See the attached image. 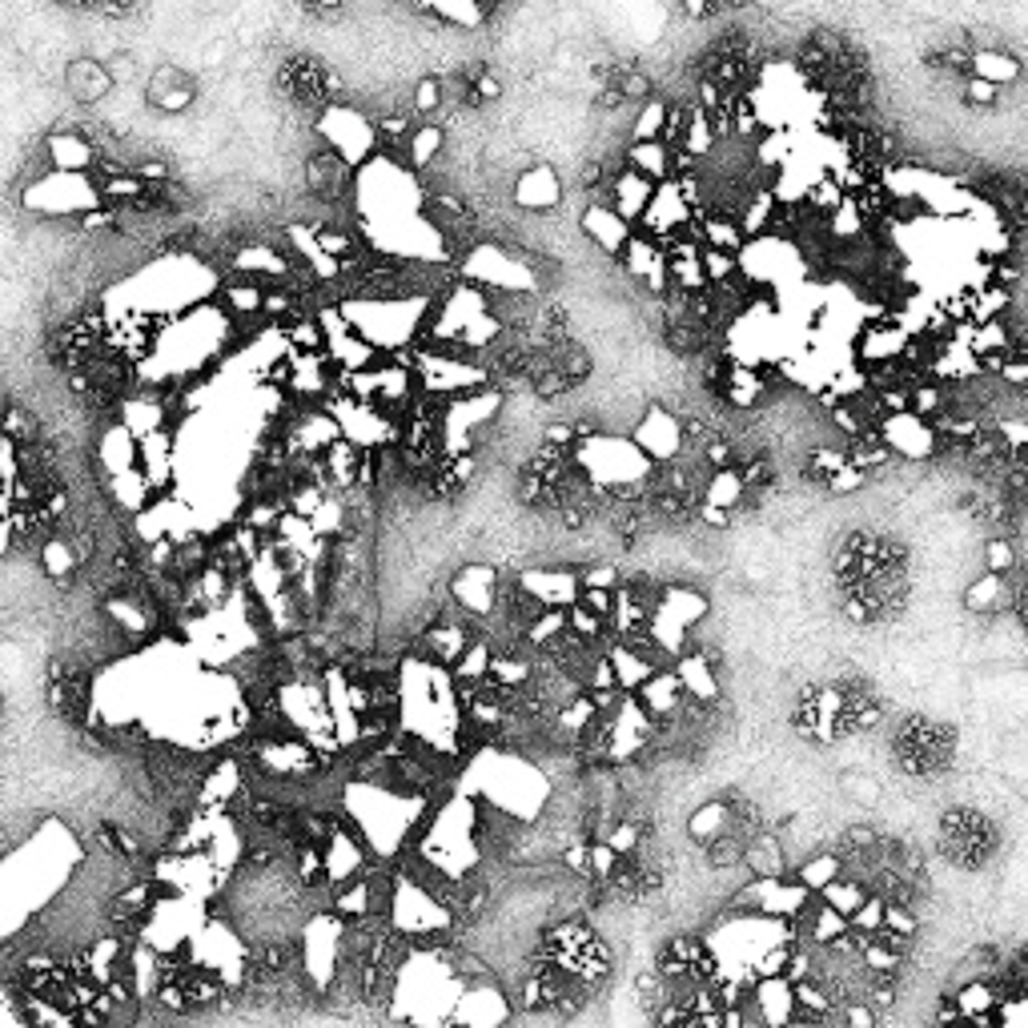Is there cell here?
I'll use <instances>...</instances> for the list:
<instances>
[{"label":"cell","instance_id":"obj_1","mask_svg":"<svg viewBox=\"0 0 1028 1028\" xmlns=\"http://www.w3.org/2000/svg\"><path fill=\"white\" fill-rule=\"evenodd\" d=\"M940 848L952 864L980 868L996 852V828L972 808H952L940 824Z\"/></svg>","mask_w":1028,"mask_h":1028},{"label":"cell","instance_id":"obj_2","mask_svg":"<svg viewBox=\"0 0 1028 1028\" xmlns=\"http://www.w3.org/2000/svg\"><path fill=\"white\" fill-rule=\"evenodd\" d=\"M498 591H502L498 571H494V567H482V563L462 567V571L450 579V599H454L462 611H470L474 619H486V615L498 611Z\"/></svg>","mask_w":1028,"mask_h":1028},{"label":"cell","instance_id":"obj_3","mask_svg":"<svg viewBox=\"0 0 1028 1028\" xmlns=\"http://www.w3.org/2000/svg\"><path fill=\"white\" fill-rule=\"evenodd\" d=\"M635 446H639V454L651 458V462H671V458L683 450V422L655 406V410L643 418V426L635 430Z\"/></svg>","mask_w":1028,"mask_h":1028},{"label":"cell","instance_id":"obj_4","mask_svg":"<svg viewBox=\"0 0 1028 1028\" xmlns=\"http://www.w3.org/2000/svg\"><path fill=\"white\" fill-rule=\"evenodd\" d=\"M519 587L527 595H535L543 607H559V611H571L583 595V579L579 571H523L519 575Z\"/></svg>","mask_w":1028,"mask_h":1028},{"label":"cell","instance_id":"obj_5","mask_svg":"<svg viewBox=\"0 0 1028 1028\" xmlns=\"http://www.w3.org/2000/svg\"><path fill=\"white\" fill-rule=\"evenodd\" d=\"M306 185L314 197L322 201H342L350 189H354V169L334 153V149H318L310 161H306Z\"/></svg>","mask_w":1028,"mask_h":1028},{"label":"cell","instance_id":"obj_6","mask_svg":"<svg viewBox=\"0 0 1028 1028\" xmlns=\"http://www.w3.org/2000/svg\"><path fill=\"white\" fill-rule=\"evenodd\" d=\"M97 470L105 478L141 470V438H133L121 422H109L101 430V438H97Z\"/></svg>","mask_w":1028,"mask_h":1028},{"label":"cell","instance_id":"obj_7","mask_svg":"<svg viewBox=\"0 0 1028 1028\" xmlns=\"http://www.w3.org/2000/svg\"><path fill=\"white\" fill-rule=\"evenodd\" d=\"M514 201L523 209H555L563 201V185H559V173L551 165H531L519 173L514 181Z\"/></svg>","mask_w":1028,"mask_h":1028},{"label":"cell","instance_id":"obj_8","mask_svg":"<svg viewBox=\"0 0 1028 1028\" xmlns=\"http://www.w3.org/2000/svg\"><path fill=\"white\" fill-rule=\"evenodd\" d=\"M743 868L751 872V880H784V876H792L788 852H784L780 836H771V832H759V836L747 844Z\"/></svg>","mask_w":1028,"mask_h":1028},{"label":"cell","instance_id":"obj_9","mask_svg":"<svg viewBox=\"0 0 1028 1028\" xmlns=\"http://www.w3.org/2000/svg\"><path fill=\"white\" fill-rule=\"evenodd\" d=\"M583 233H587L603 253H623L627 241L635 237V229H631L615 209H603V205H587V213H583Z\"/></svg>","mask_w":1028,"mask_h":1028},{"label":"cell","instance_id":"obj_10","mask_svg":"<svg viewBox=\"0 0 1028 1028\" xmlns=\"http://www.w3.org/2000/svg\"><path fill=\"white\" fill-rule=\"evenodd\" d=\"M687 832H691L695 844L711 848L715 840H723V836L731 832V804H727V800H711V804L695 808L691 820H687Z\"/></svg>","mask_w":1028,"mask_h":1028},{"label":"cell","instance_id":"obj_11","mask_svg":"<svg viewBox=\"0 0 1028 1028\" xmlns=\"http://www.w3.org/2000/svg\"><path fill=\"white\" fill-rule=\"evenodd\" d=\"M619 257H623V270H627L635 282H643V286H647L651 274H659L663 262H667L663 249H659V241H651V237H643V233H635Z\"/></svg>","mask_w":1028,"mask_h":1028},{"label":"cell","instance_id":"obj_12","mask_svg":"<svg viewBox=\"0 0 1028 1028\" xmlns=\"http://www.w3.org/2000/svg\"><path fill=\"white\" fill-rule=\"evenodd\" d=\"M840 876H844V860H840V852H816V856H808L800 868H792V880H800L812 896H820L824 888H832Z\"/></svg>","mask_w":1028,"mask_h":1028},{"label":"cell","instance_id":"obj_13","mask_svg":"<svg viewBox=\"0 0 1028 1028\" xmlns=\"http://www.w3.org/2000/svg\"><path fill=\"white\" fill-rule=\"evenodd\" d=\"M627 165L651 181V185H663L671 181V149L663 141H651V145H627Z\"/></svg>","mask_w":1028,"mask_h":1028},{"label":"cell","instance_id":"obj_14","mask_svg":"<svg viewBox=\"0 0 1028 1028\" xmlns=\"http://www.w3.org/2000/svg\"><path fill=\"white\" fill-rule=\"evenodd\" d=\"M607 659H611L615 679H619V687H623L627 695H635V691L655 675V667H651L643 655H635L627 643H611V647H607Z\"/></svg>","mask_w":1028,"mask_h":1028},{"label":"cell","instance_id":"obj_15","mask_svg":"<svg viewBox=\"0 0 1028 1028\" xmlns=\"http://www.w3.org/2000/svg\"><path fill=\"white\" fill-rule=\"evenodd\" d=\"M65 85H69L81 101H97V97H105V93H109L113 73H109L101 61H77V65L65 73Z\"/></svg>","mask_w":1028,"mask_h":1028},{"label":"cell","instance_id":"obj_16","mask_svg":"<svg viewBox=\"0 0 1028 1028\" xmlns=\"http://www.w3.org/2000/svg\"><path fill=\"white\" fill-rule=\"evenodd\" d=\"M41 567L49 571V579H57L61 587H69V579H73V571L81 567V555H77V547H73V539H65V535H57V539H49L45 547H41Z\"/></svg>","mask_w":1028,"mask_h":1028},{"label":"cell","instance_id":"obj_17","mask_svg":"<svg viewBox=\"0 0 1028 1028\" xmlns=\"http://www.w3.org/2000/svg\"><path fill=\"white\" fill-rule=\"evenodd\" d=\"M442 145H446V133H442V125H418V129H414V137H410L406 169H414V173L430 169V161L442 153Z\"/></svg>","mask_w":1028,"mask_h":1028},{"label":"cell","instance_id":"obj_18","mask_svg":"<svg viewBox=\"0 0 1028 1028\" xmlns=\"http://www.w3.org/2000/svg\"><path fill=\"white\" fill-rule=\"evenodd\" d=\"M820 896H824V904H828L832 912H840L844 920H852V916L864 908V900H868L872 892H868L860 880H852V876H840V880H836L832 888H824Z\"/></svg>","mask_w":1028,"mask_h":1028},{"label":"cell","instance_id":"obj_19","mask_svg":"<svg viewBox=\"0 0 1028 1028\" xmlns=\"http://www.w3.org/2000/svg\"><path fill=\"white\" fill-rule=\"evenodd\" d=\"M972 77H980V81H988V85H1008V81L1020 77V65H1016L1008 53L984 49V53H972Z\"/></svg>","mask_w":1028,"mask_h":1028},{"label":"cell","instance_id":"obj_20","mask_svg":"<svg viewBox=\"0 0 1028 1028\" xmlns=\"http://www.w3.org/2000/svg\"><path fill=\"white\" fill-rule=\"evenodd\" d=\"M703 502H711V506H723V510H739V502H743V478H739V470H719V474H707V490H703Z\"/></svg>","mask_w":1028,"mask_h":1028},{"label":"cell","instance_id":"obj_21","mask_svg":"<svg viewBox=\"0 0 1028 1028\" xmlns=\"http://www.w3.org/2000/svg\"><path fill=\"white\" fill-rule=\"evenodd\" d=\"M663 125H667V101H647L635 117V129H631V145H651V141H663Z\"/></svg>","mask_w":1028,"mask_h":1028},{"label":"cell","instance_id":"obj_22","mask_svg":"<svg viewBox=\"0 0 1028 1028\" xmlns=\"http://www.w3.org/2000/svg\"><path fill=\"white\" fill-rule=\"evenodd\" d=\"M579 579H583V591H607V595H619V591H623L619 571H615V567H607V563H599V567H583V571H579Z\"/></svg>","mask_w":1028,"mask_h":1028},{"label":"cell","instance_id":"obj_23","mask_svg":"<svg viewBox=\"0 0 1028 1028\" xmlns=\"http://www.w3.org/2000/svg\"><path fill=\"white\" fill-rule=\"evenodd\" d=\"M884 928H888V932H896V936H904V940H916V936H920V916H916V908L888 904V912H884Z\"/></svg>","mask_w":1028,"mask_h":1028},{"label":"cell","instance_id":"obj_24","mask_svg":"<svg viewBox=\"0 0 1028 1028\" xmlns=\"http://www.w3.org/2000/svg\"><path fill=\"white\" fill-rule=\"evenodd\" d=\"M840 1028H880V1012L868 1000H848L840 1008Z\"/></svg>","mask_w":1028,"mask_h":1028},{"label":"cell","instance_id":"obj_25","mask_svg":"<svg viewBox=\"0 0 1028 1028\" xmlns=\"http://www.w3.org/2000/svg\"><path fill=\"white\" fill-rule=\"evenodd\" d=\"M619 93H623V101H651V81L639 73V69H619Z\"/></svg>","mask_w":1028,"mask_h":1028},{"label":"cell","instance_id":"obj_26","mask_svg":"<svg viewBox=\"0 0 1028 1028\" xmlns=\"http://www.w3.org/2000/svg\"><path fill=\"white\" fill-rule=\"evenodd\" d=\"M438 105H442V81L438 77H422L414 85V109L418 113H434Z\"/></svg>","mask_w":1028,"mask_h":1028},{"label":"cell","instance_id":"obj_27","mask_svg":"<svg viewBox=\"0 0 1028 1028\" xmlns=\"http://www.w3.org/2000/svg\"><path fill=\"white\" fill-rule=\"evenodd\" d=\"M984 563H988V575H1008V571H1012V563H1016V555H1012L1008 539H992V543H988V551H984Z\"/></svg>","mask_w":1028,"mask_h":1028},{"label":"cell","instance_id":"obj_28","mask_svg":"<svg viewBox=\"0 0 1028 1028\" xmlns=\"http://www.w3.org/2000/svg\"><path fill=\"white\" fill-rule=\"evenodd\" d=\"M571 386H575V382H571L559 366H555V370H547L543 378H535V394H539V398H563Z\"/></svg>","mask_w":1028,"mask_h":1028},{"label":"cell","instance_id":"obj_29","mask_svg":"<svg viewBox=\"0 0 1028 1028\" xmlns=\"http://www.w3.org/2000/svg\"><path fill=\"white\" fill-rule=\"evenodd\" d=\"M579 607L611 623V615H615V595H607V591H583V595H579Z\"/></svg>","mask_w":1028,"mask_h":1028},{"label":"cell","instance_id":"obj_30","mask_svg":"<svg viewBox=\"0 0 1028 1028\" xmlns=\"http://www.w3.org/2000/svg\"><path fill=\"white\" fill-rule=\"evenodd\" d=\"M864 482H868V474H864V470H856V466L848 462V466L828 482V490H832V494H856Z\"/></svg>","mask_w":1028,"mask_h":1028},{"label":"cell","instance_id":"obj_31","mask_svg":"<svg viewBox=\"0 0 1028 1028\" xmlns=\"http://www.w3.org/2000/svg\"><path fill=\"white\" fill-rule=\"evenodd\" d=\"M964 97H968L972 105H992V101H996V85H988V81H980V77H968V81H964Z\"/></svg>","mask_w":1028,"mask_h":1028},{"label":"cell","instance_id":"obj_32","mask_svg":"<svg viewBox=\"0 0 1028 1028\" xmlns=\"http://www.w3.org/2000/svg\"><path fill=\"white\" fill-rule=\"evenodd\" d=\"M189 101H193V85H181V89H173L157 109H165V113H181V109H189Z\"/></svg>","mask_w":1028,"mask_h":1028},{"label":"cell","instance_id":"obj_33","mask_svg":"<svg viewBox=\"0 0 1028 1028\" xmlns=\"http://www.w3.org/2000/svg\"><path fill=\"white\" fill-rule=\"evenodd\" d=\"M699 519H703V523H711V527H731V510L711 506V502H699Z\"/></svg>","mask_w":1028,"mask_h":1028}]
</instances>
